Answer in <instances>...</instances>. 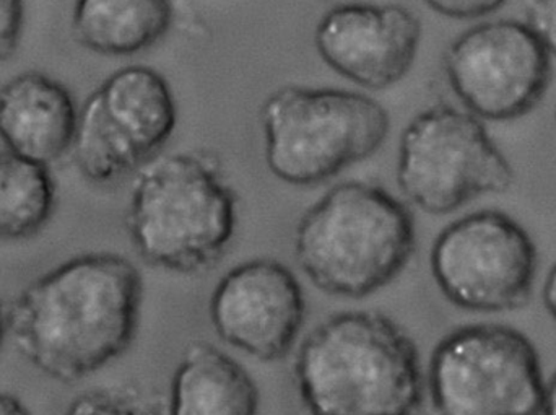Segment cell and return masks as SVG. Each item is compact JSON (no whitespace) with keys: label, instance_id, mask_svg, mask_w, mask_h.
Returning <instances> with one entry per match:
<instances>
[{"label":"cell","instance_id":"6da1fadb","mask_svg":"<svg viewBox=\"0 0 556 415\" xmlns=\"http://www.w3.org/2000/svg\"><path fill=\"white\" fill-rule=\"evenodd\" d=\"M143 280L114 253L81 254L33 280L7 312L16 351L52 380H81L121 357L139 328Z\"/></svg>","mask_w":556,"mask_h":415},{"label":"cell","instance_id":"7a4b0ae2","mask_svg":"<svg viewBox=\"0 0 556 415\" xmlns=\"http://www.w3.org/2000/svg\"><path fill=\"white\" fill-rule=\"evenodd\" d=\"M311 415H415L425 375L414 339L378 312H342L320 323L294 359Z\"/></svg>","mask_w":556,"mask_h":415},{"label":"cell","instance_id":"3957f363","mask_svg":"<svg viewBox=\"0 0 556 415\" xmlns=\"http://www.w3.org/2000/svg\"><path fill=\"white\" fill-rule=\"evenodd\" d=\"M415 222L404 202L371 183L330 188L298 222L294 257L324 293L365 299L410 263Z\"/></svg>","mask_w":556,"mask_h":415},{"label":"cell","instance_id":"277c9868","mask_svg":"<svg viewBox=\"0 0 556 415\" xmlns=\"http://www.w3.org/2000/svg\"><path fill=\"white\" fill-rule=\"evenodd\" d=\"M237 194L214 160L178 152L147 163L134 183L126 227L150 266L195 274L218 263L237 230Z\"/></svg>","mask_w":556,"mask_h":415},{"label":"cell","instance_id":"5b68a950","mask_svg":"<svg viewBox=\"0 0 556 415\" xmlns=\"http://www.w3.org/2000/svg\"><path fill=\"white\" fill-rule=\"evenodd\" d=\"M270 173L291 186H316L371 159L391 117L369 95L343 88L283 87L261 108Z\"/></svg>","mask_w":556,"mask_h":415},{"label":"cell","instance_id":"8992f818","mask_svg":"<svg viewBox=\"0 0 556 415\" xmlns=\"http://www.w3.org/2000/svg\"><path fill=\"white\" fill-rule=\"evenodd\" d=\"M545 385L531 339L493 323L444 336L425 377L433 415H541Z\"/></svg>","mask_w":556,"mask_h":415},{"label":"cell","instance_id":"52a82bcc","mask_svg":"<svg viewBox=\"0 0 556 415\" xmlns=\"http://www.w3.org/2000/svg\"><path fill=\"white\" fill-rule=\"evenodd\" d=\"M515 168L482 120L469 111L437 104L414 117L399 142L397 183L420 211L447 215L473 199L503 194Z\"/></svg>","mask_w":556,"mask_h":415},{"label":"cell","instance_id":"ba28073f","mask_svg":"<svg viewBox=\"0 0 556 415\" xmlns=\"http://www.w3.org/2000/svg\"><path fill=\"white\" fill-rule=\"evenodd\" d=\"M176 124L175 93L159 71L119 68L78 111L71 146L75 166L94 185L119 181L160 156Z\"/></svg>","mask_w":556,"mask_h":415},{"label":"cell","instance_id":"9c48e42d","mask_svg":"<svg viewBox=\"0 0 556 415\" xmlns=\"http://www.w3.org/2000/svg\"><path fill=\"white\" fill-rule=\"evenodd\" d=\"M538 247L511 215L472 212L444 227L430 253V269L444 299L470 313H509L531 302Z\"/></svg>","mask_w":556,"mask_h":415},{"label":"cell","instance_id":"30bf717a","mask_svg":"<svg viewBox=\"0 0 556 415\" xmlns=\"http://www.w3.org/2000/svg\"><path fill=\"white\" fill-rule=\"evenodd\" d=\"M444 72L466 111L502 123L538 106L551 85L552 55L528 23L492 20L451 42Z\"/></svg>","mask_w":556,"mask_h":415},{"label":"cell","instance_id":"8fae6325","mask_svg":"<svg viewBox=\"0 0 556 415\" xmlns=\"http://www.w3.org/2000/svg\"><path fill=\"white\" fill-rule=\"evenodd\" d=\"M208 313L222 341L256 361L277 362L290 354L303 329L306 300L283 263L256 257L218 280Z\"/></svg>","mask_w":556,"mask_h":415},{"label":"cell","instance_id":"7c38bea8","mask_svg":"<svg viewBox=\"0 0 556 415\" xmlns=\"http://www.w3.org/2000/svg\"><path fill=\"white\" fill-rule=\"evenodd\" d=\"M421 23L397 3H337L314 32L317 54L340 77L365 90H384L410 72Z\"/></svg>","mask_w":556,"mask_h":415},{"label":"cell","instance_id":"4fadbf2b","mask_svg":"<svg viewBox=\"0 0 556 415\" xmlns=\"http://www.w3.org/2000/svg\"><path fill=\"white\" fill-rule=\"evenodd\" d=\"M78 111L61 81L25 72L0 88V140L9 152L51 165L74 140Z\"/></svg>","mask_w":556,"mask_h":415},{"label":"cell","instance_id":"5bb4252c","mask_svg":"<svg viewBox=\"0 0 556 415\" xmlns=\"http://www.w3.org/2000/svg\"><path fill=\"white\" fill-rule=\"evenodd\" d=\"M250 372L211 342H192L172 378L168 415H257Z\"/></svg>","mask_w":556,"mask_h":415},{"label":"cell","instance_id":"9a60e30c","mask_svg":"<svg viewBox=\"0 0 556 415\" xmlns=\"http://www.w3.org/2000/svg\"><path fill=\"white\" fill-rule=\"evenodd\" d=\"M173 20L172 0H75L72 28L85 48L121 58L159 45Z\"/></svg>","mask_w":556,"mask_h":415},{"label":"cell","instance_id":"2e32d148","mask_svg":"<svg viewBox=\"0 0 556 415\" xmlns=\"http://www.w3.org/2000/svg\"><path fill=\"white\" fill-rule=\"evenodd\" d=\"M55 185L48 166L0 152V241L38 234L54 212Z\"/></svg>","mask_w":556,"mask_h":415},{"label":"cell","instance_id":"e0dca14e","mask_svg":"<svg viewBox=\"0 0 556 415\" xmlns=\"http://www.w3.org/2000/svg\"><path fill=\"white\" fill-rule=\"evenodd\" d=\"M65 415H163L159 404L127 388H97L72 401Z\"/></svg>","mask_w":556,"mask_h":415},{"label":"cell","instance_id":"ac0fdd59","mask_svg":"<svg viewBox=\"0 0 556 415\" xmlns=\"http://www.w3.org/2000/svg\"><path fill=\"white\" fill-rule=\"evenodd\" d=\"M25 28V2L0 0V62L15 54Z\"/></svg>","mask_w":556,"mask_h":415},{"label":"cell","instance_id":"d6986e66","mask_svg":"<svg viewBox=\"0 0 556 415\" xmlns=\"http://www.w3.org/2000/svg\"><path fill=\"white\" fill-rule=\"evenodd\" d=\"M526 23L556 58V0H531Z\"/></svg>","mask_w":556,"mask_h":415},{"label":"cell","instance_id":"ffe728a7","mask_svg":"<svg viewBox=\"0 0 556 415\" xmlns=\"http://www.w3.org/2000/svg\"><path fill=\"white\" fill-rule=\"evenodd\" d=\"M431 10L454 20H472L502 9L508 0H424Z\"/></svg>","mask_w":556,"mask_h":415},{"label":"cell","instance_id":"44dd1931","mask_svg":"<svg viewBox=\"0 0 556 415\" xmlns=\"http://www.w3.org/2000/svg\"><path fill=\"white\" fill-rule=\"evenodd\" d=\"M542 297H544V306L547 309L548 315H551L556 323V261L554 266L551 267V271H548L544 290H542Z\"/></svg>","mask_w":556,"mask_h":415},{"label":"cell","instance_id":"7402d4cb","mask_svg":"<svg viewBox=\"0 0 556 415\" xmlns=\"http://www.w3.org/2000/svg\"><path fill=\"white\" fill-rule=\"evenodd\" d=\"M0 415H31V413L18 398L0 393Z\"/></svg>","mask_w":556,"mask_h":415},{"label":"cell","instance_id":"603a6c76","mask_svg":"<svg viewBox=\"0 0 556 415\" xmlns=\"http://www.w3.org/2000/svg\"><path fill=\"white\" fill-rule=\"evenodd\" d=\"M541 415H556V372L551 381L545 385L544 404Z\"/></svg>","mask_w":556,"mask_h":415},{"label":"cell","instance_id":"cb8c5ba5","mask_svg":"<svg viewBox=\"0 0 556 415\" xmlns=\"http://www.w3.org/2000/svg\"><path fill=\"white\" fill-rule=\"evenodd\" d=\"M7 332H9V322H7L5 309H3L2 302H0V348H2Z\"/></svg>","mask_w":556,"mask_h":415},{"label":"cell","instance_id":"d4e9b609","mask_svg":"<svg viewBox=\"0 0 556 415\" xmlns=\"http://www.w3.org/2000/svg\"><path fill=\"white\" fill-rule=\"evenodd\" d=\"M337 3H346V2H363V0H333Z\"/></svg>","mask_w":556,"mask_h":415},{"label":"cell","instance_id":"484cf974","mask_svg":"<svg viewBox=\"0 0 556 415\" xmlns=\"http://www.w3.org/2000/svg\"><path fill=\"white\" fill-rule=\"evenodd\" d=\"M555 116H556V110H555Z\"/></svg>","mask_w":556,"mask_h":415}]
</instances>
